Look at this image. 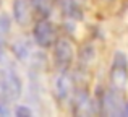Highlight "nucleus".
Masks as SVG:
<instances>
[{
  "label": "nucleus",
  "mask_w": 128,
  "mask_h": 117,
  "mask_svg": "<svg viewBox=\"0 0 128 117\" xmlns=\"http://www.w3.org/2000/svg\"><path fill=\"white\" fill-rule=\"evenodd\" d=\"M32 38H34V42L39 47H42V49L50 47L57 39V29L54 26V23L49 21L47 18L39 20L36 23L34 29H32Z\"/></svg>",
  "instance_id": "20e7f679"
},
{
  "label": "nucleus",
  "mask_w": 128,
  "mask_h": 117,
  "mask_svg": "<svg viewBox=\"0 0 128 117\" xmlns=\"http://www.w3.org/2000/svg\"><path fill=\"white\" fill-rule=\"evenodd\" d=\"M75 93V80L68 70H58V75L54 80V94L60 102H65Z\"/></svg>",
  "instance_id": "39448f33"
},
{
  "label": "nucleus",
  "mask_w": 128,
  "mask_h": 117,
  "mask_svg": "<svg viewBox=\"0 0 128 117\" xmlns=\"http://www.w3.org/2000/svg\"><path fill=\"white\" fill-rule=\"evenodd\" d=\"M54 65L57 70H68L75 57V49L68 39H55L54 42Z\"/></svg>",
  "instance_id": "7ed1b4c3"
},
{
  "label": "nucleus",
  "mask_w": 128,
  "mask_h": 117,
  "mask_svg": "<svg viewBox=\"0 0 128 117\" xmlns=\"http://www.w3.org/2000/svg\"><path fill=\"white\" fill-rule=\"evenodd\" d=\"M15 114L18 115V117H21V115H31L32 111H31V109H28L26 106H18L16 111H15Z\"/></svg>",
  "instance_id": "f8f14e48"
},
{
  "label": "nucleus",
  "mask_w": 128,
  "mask_h": 117,
  "mask_svg": "<svg viewBox=\"0 0 128 117\" xmlns=\"http://www.w3.org/2000/svg\"><path fill=\"white\" fill-rule=\"evenodd\" d=\"M123 99L120 96V91L117 89H107L102 93L99 101V111L106 115H122L123 109Z\"/></svg>",
  "instance_id": "423d86ee"
},
{
  "label": "nucleus",
  "mask_w": 128,
  "mask_h": 117,
  "mask_svg": "<svg viewBox=\"0 0 128 117\" xmlns=\"http://www.w3.org/2000/svg\"><path fill=\"white\" fill-rule=\"evenodd\" d=\"M57 3H58V7H60V12H62L66 18L76 20V21L83 18V12H81V8H80L76 0H57Z\"/></svg>",
  "instance_id": "1a4fd4ad"
},
{
  "label": "nucleus",
  "mask_w": 128,
  "mask_h": 117,
  "mask_svg": "<svg viewBox=\"0 0 128 117\" xmlns=\"http://www.w3.org/2000/svg\"><path fill=\"white\" fill-rule=\"evenodd\" d=\"M110 85L114 89L122 93L128 85V57L122 51H117L110 65Z\"/></svg>",
  "instance_id": "f03ea898"
},
{
  "label": "nucleus",
  "mask_w": 128,
  "mask_h": 117,
  "mask_svg": "<svg viewBox=\"0 0 128 117\" xmlns=\"http://www.w3.org/2000/svg\"><path fill=\"white\" fill-rule=\"evenodd\" d=\"M13 51H15L16 57L23 62H26L29 57L32 55V49H31V44H28L26 41H18L15 46H13Z\"/></svg>",
  "instance_id": "9d476101"
},
{
  "label": "nucleus",
  "mask_w": 128,
  "mask_h": 117,
  "mask_svg": "<svg viewBox=\"0 0 128 117\" xmlns=\"http://www.w3.org/2000/svg\"><path fill=\"white\" fill-rule=\"evenodd\" d=\"M13 18L18 25L24 26L32 18V5L29 0H13Z\"/></svg>",
  "instance_id": "6e6552de"
},
{
  "label": "nucleus",
  "mask_w": 128,
  "mask_h": 117,
  "mask_svg": "<svg viewBox=\"0 0 128 117\" xmlns=\"http://www.w3.org/2000/svg\"><path fill=\"white\" fill-rule=\"evenodd\" d=\"M73 101V112L78 115H92L97 112V104L92 101V98H91L89 94H88L86 91H81V89H78L72 94V98H70Z\"/></svg>",
  "instance_id": "0eeeda50"
},
{
  "label": "nucleus",
  "mask_w": 128,
  "mask_h": 117,
  "mask_svg": "<svg viewBox=\"0 0 128 117\" xmlns=\"http://www.w3.org/2000/svg\"><path fill=\"white\" fill-rule=\"evenodd\" d=\"M23 86L18 73L12 67H3L0 68V96L8 101H15L21 96Z\"/></svg>",
  "instance_id": "f257e3e1"
},
{
  "label": "nucleus",
  "mask_w": 128,
  "mask_h": 117,
  "mask_svg": "<svg viewBox=\"0 0 128 117\" xmlns=\"http://www.w3.org/2000/svg\"><path fill=\"white\" fill-rule=\"evenodd\" d=\"M0 57H2V44H0Z\"/></svg>",
  "instance_id": "4468645a"
},
{
  "label": "nucleus",
  "mask_w": 128,
  "mask_h": 117,
  "mask_svg": "<svg viewBox=\"0 0 128 117\" xmlns=\"http://www.w3.org/2000/svg\"><path fill=\"white\" fill-rule=\"evenodd\" d=\"M10 114V109L6 106V101L0 96V115H8Z\"/></svg>",
  "instance_id": "ddd939ff"
},
{
  "label": "nucleus",
  "mask_w": 128,
  "mask_h": 117,
  "mask_svg": "<svg viewBox=\"0 0 128 117\" xmlns=\"http://www.w3.org/2000/svg\"><path fill=\"white\" fill-rule=\"evenodd\" d=\"M32 5V10L38 12L42 18H47L50 15V0H29Z\"/></svg>",
  "instance_id": "9b49d317"
}]
</instances>
